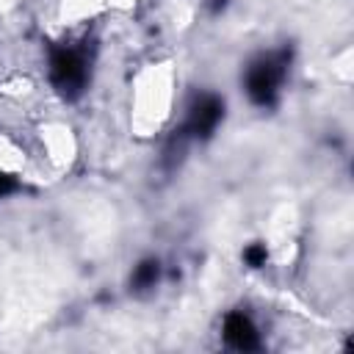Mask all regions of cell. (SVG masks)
Masks as SVG:
<instances>
[{
  "label": "cell",
  "instance_id": "obj_4",
  "mask_svg": "<svg viewBox=\"0 0 354 354\" xmlns=\"http://www.w3.org/2000/svg\"><path fill=\"white\" fill-rule=\"evenodd\" d=\"M221 335H224L227 346H232V348H238V351L257 348V343H260L257 326L252 324L249 315H241V313L227 315V321H224V332H221Z\"/></svg>",
  "mask_w": 354,
  "mask_h": 354
},
{
  "label": "cell",
  "instance_id": "obj_3",
  "mask_svg": "<svg viewBox=\"0 0 354 354\" xmlns=\"http://www.w3.org/2000/svg\"><path fill=\"white\" fill-rule=\"evenodd\" d=\"M224 116V102L216 97V94H202L199 100H194V105L188 108V116H185V136H194V138H207L218 122Z\"/></svg>",
  "mask_w": 354,
  "mask_h": 354
},
{
  "label": "cell",
  "instance_id": "obj_1",
  "mask_svg": "<svg viewBox=\"0 0 354 354\" xmlns=\"http://www.w3.org/2000/svg\"><path fill=\"white\" fill-rule=\"evenodd\" d=\"M285 66H288L285 53H268V55H260L257 61L249 64L246 94L252 97V102H257V105L274 102V97L279 94V86L285 80Z\"/></svg>",
  "mask_w": 354,
  "mask_h": 354
},
{
  "label": "cell",
  "instance_id": "obj_2",
  "mask_svg": "<svg viewBox=\"0 0 354 354\" xmlns=\"http://www.w3.org/2000/svg\"><path fill=\"white\" fill-rule=\"evenodd\" d=\"M50 80L66 97L80 94L86 83V55L75 47H58L50 55Z\"/></svg>",
  "mask_w": 354,
  "mask_h": 354
},
{
  "label": "cell",
  "instance_id": "obj_5",
  "mask_svg": "<svg viewBox=\"0 0 354 354\" xmlns=\"http://www.w3.org/2000/svg\"><path fill=\"white\" fill-rule=\"evenodd\" d=\"M158 271H160L158 260H147V263H141L138 271H136V285H138V288H149V285H155V282H158Z\"/></svg>",
  "mask_w": 354,
  "mask_h": 354
}]
</instances>
